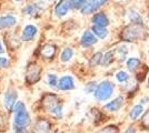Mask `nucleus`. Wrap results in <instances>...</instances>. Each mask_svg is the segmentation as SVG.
<instances>
[{"mask_svg":"<svg viewBox=\"0 0 149 133\" xmlns=\"http://www.w3.org/2000/svg\"><path fill=\"white\" fill-rule=\"evenodd\" d=\"M13 127L26 129L30 124V114L22 101H18L16 103L13 110Z\"/></svg>","mask_w":149,"mask_h":133,"instance_id":"f257e3e1","label":"nucleus"},{"mask_svg":"<svg viewBox=\"0 0 149 133\" xmlns=\"http://www.w3.org/2000/svg\"><path fill=\"white\" fill-rule=\"evenodd\" d=\"M42 104H44L45 109L51 113L55 118L60 119L62 116V105L61 103H59L58 98L55 94H48L46 95L42 100Z\"/></svg>","mask_w":149,"mask_h":133,"instance_id":"f03ea898","label":"nucleus"},{"mask_svg":"<svg viewBox=\"0 0 149 133\" xmlns=\"http://www.w3.org/2000/svg\"><path fill=\"white\" fill-rule=\"evenodd\" d=\"M113 93V84L108 80H104L97 85L96 91L93 92V96L97 101L102 102L108 100Z\"/></svg>","mask_w":149,"mask_h":133,"instance_id":"7ed1b4c3","label":"nucleus"},{"mask_svg":"<svg viewBox=\"0 0 149 133\" xmlns=\"http://www.w3.org/2000/svg\"><path fill=\"white\" fill-rule=\"evenodd\" d=\"M141 32L143 31H140L139 23H131L127 28H125V30L121 33V38L125 41H136L138 38H140Z\"/></svg>","mask_w":149,"mask_h":133,"instance_id":"20e7f679","label":"nucleus"},{"mask_svg":"<svg viewBox=\"0 0 149 133\" xmlns=\"http://www.w3.org/2000/svg\"><path fill=\"white\" fill-rule=\"evenodd\" d=\"M17 98H18V93L15 89L10 88L7 90L3 95V105L7 109V111H13L17 103Z\"/></svg>","mask_w":149,"mask_h":133,"instance_id":"39448f33","label":"nucleus"},{"mask_svg":"<svg viewBox=\"0 0 149 133\" xmlns=\"http://www.w3.org/2000/svg\"><path fill=\"white\" fill-rule=\"evenodd\" d=\"M39 79H40V68L35 63L29 64V67L27 69V73H26L27 82L31 84V83L37 82Z\"/></svg>","mask_w":149,"mask_h":133,"instance_id":"423d86ee","label":"nucleus"},{"mask_svg":"<svg viewBox=\"0 0 149 133\" xmlns=\"http://www.w3.org/2000/svg\"><path fill=\"white\" fill-rule=\"evenodd\" d=\"M107 1L108 0H88L87 3L80 10L81 13H84V14L93 13L96 10H98L102 5H105Z\"/></svg>","mask_w":149,"mask_h":133,"instance_id":"0eeeda50","label":"nucleus"},{"mask_svg":"<svg viewBox=\"0 0 149 133\" xmlns=\"http://www.w3.org/2000/svg\"><path fill=\"white\" fill-rule=\"evenodd\" d=\"M72 9L71 0H60L55 7V14L57 17H65Z\"/></svg>","mask_w":149,"mask_h":133,"instance_id":"6e6552de","label":"nucleus"},{"mask_svg":"<svg viewBox=\"0 0 149 133\" xmlns=\"http://www.w3.org/2000/svg\"><path fill=\"white\" fill-rule=\"evenodd\" d=\"M76 88L74 85V80L71 76H63L59 79L58 83V89L61 91H70Z\"/></svg>","mask_w":149,"mask_h":133,"instance_id":"1a4fd4ad","label":"nucleus"},{"mask_svg":"<svg viewBox=\"0 0 149 133\" xmlns=\"http://www.w3.org/2000/svg\"><path fill=\"white\" fill-rule=\"evenodd\" d=\"M97 37L93 33V31H85L82 33L80 38V44L84 47V48H88V47H91L93 44L97 43Z\"/></svg>","mask_w":149,"mask_h":133,"instance_id":"9d476101","label":"nucleus"},{"mask_svg":"<svg viewBox=\"0 0 149 133\" xmlns=\"http://www.w3.org/2000/svg\"><path fill=\"white\" fill-rule=\"evenodd\" d=\"M44 11V6L41 3H28L24 9V12L27 16H38Z\"/></svg>","mask_w":149,"mask_h":133,"instance_id":"9b49d317","label":"nucleus"},{"mask_svg":"<svg viewBox=\"0 0 149 133\" xmlns=\"http://www.w3.org/2000/svg\"><path fill=\"white\" fill-rule=\"evenodd\" d=\"M123 104H124V96L119 95L116 99H113L110 102H108L105 105V109L107 111H109V112H117L119 109L123 107Z\"/></svg>","mask_w":149,"mask_h":133,"instance_id":"f8f14e48","label":"nucleus"},{"mask_svg":"<svg viewBox=\"0 0 149 133\" xmlns=\"http://www.w3.org/2000/svg\"><path fill=\"white\" fill-rule=\"evenodd\" d=\"M37 28L32 25H28L25 27L22 34H21V40L22 41H31L33 40L36 34H37Z\"/></svg>","mask_w":149,"mask_h":133,"instance_id":"ddd939ff","label":"nucleus"},{"mask_svg":"<svg viewBox=\"0 0 149 133\" xmlns=\"http://www.w3.org/2000/svg\"><path fill=\"white\" fill-rule=\"evenodd\" d=\"M91 22L93 23V25H99V27H104L106 28L107 25H109V19L104 12H98L95 13L93 16Z\"/></svg>","mask_w":149,"mask_h":133,"instance_id":"4468645a","label":"nucleus"},{"mask_svg":"<svg viewBox=\"0 0 149 133\" xmlns=\"http://www.w3.org/2000/svg\"><path fill=\"white\" fill-rule=\"evenodd\" d=\"M17 23V19L13 14H5L0 17V29L11 28Z\"/></svg>","mask_w":149,"mask_h":133,"instance_id":"2eb2a0df","label":"nucleus"},{"mask_svg":"<svg viewBox=\"0 0 149 133\" xmlns=\"http://www.w3.org/2000/svg\"><path fill=\"white\" fill-rule=\"evenodd\" d=\"M50 124L48 121L40 120L36 123V125L33 127V133H49Z\"/></svg>","mask_w":149,"mask_h":133,"instance_id":"dca6fc26","label":"nucleus"},{"mask_svg":"<svg viewBox=\"0 0 149 133\" xmlns=\"http://www.w3.org/2000/svg\"><path fill=\"white\" fill-rule=\"evenodd\" d=\"M126 64H127V69L129 70L130 72H135V71H137V70L140 68L141 62H140V60L138 58L132 57V58H129L126 61Z\"/></svg>","mask_w":149,"mask_h":133,"instance_id":"f3484780","label":"nucleus"},{"mask_svg":"<svg viewBox=\"0 0 149 133\" xmlns=\"http://www.w3.org/2000/svg\"><path fill=\"white\" fill-rule=\"evenodd\" d=\"M143 112V105H141L140 103L139 104H136V105H134L132 109L130 110V112H129V118H130V120L132 121H136Z\"/></svg>","mask_w":149,"mask_h":133,"instance_id":"a211bd4d","label":"nucleus"},{"mask_svg":"<svg viewBox=\"0 0 149 133\" xmlns=\"http://www.w3.org/2000/svg\"><path fill=\"white\" fill-rule=\"evenodd\" d=\"M91 31H93V33L97 38H99V39H105L106 37L108 36V30H107V28L99 27V25H93Z\"/></svg>","mask_w":149,"mask_h":133,"instance_id":"6ab92c4d","label":"nucleus"},{"mask_svg":"<svg viewBox=\"0 0 149 133\" xmlns=\"http://www.w3.org/2000/svg\"><path fill=\"white\" fill-rule=\"evenodd\" d=\"M41 56L45 58H52L54 57V54H55V52H56V49H55V47L54 45H51V44H46L45 47H42V49H41Z\"/></svg>","mask_w":149,"mask_h":133,"instance_id":"aec40b11","label":"nucleus"},{"mask_svg":"<svg viewBox=\"0 0 149 133\" xmlns=\"http://www.w3.org/2000/svg\"><path fill=\"white\" fill-rule=\"evenodd\" d=\"M72 57H74V50L71 48H66L62 50L61 54H60V60H61V62L66 63V62L70 61Z\"/></svg>","mask_w":149,"mask_h":133,"instance_id":"412c9836","label":"nucleus"},{"mask_svg":"<svg viewBox=\"0 0 149 133\" xmlns=\"http://www.w3.org/2000/svg\"><path fill=\"white\" fill-rule=\"evenodd\" d=\"M128 18H129L131 23H139V25H143L141 17H140V14L137 12L136 10H132V9H131L130 11L128 12Z\"/></svg>","mask_w":149,"mask_h":133,"instance_id":"4be33fe9","label":"nucleus"},{"mask_svg":"<svg viewBox=\"0 0 149 133\" xmlns=\"http://www.w3.org/2000/svg\"><path fill=\"white\" fill-rule=\"evenodd\" d=\"M102 58H104V54H102L101 52H96L93 57H91V59H90L89 65H90V67H97L98 64H101Z\"/></svg>","mask_w":149,"mask_h":133,"instance_id":"5701e85b","label":"nucleus"},{"mask_svg":"<svg viewBox=\"0 0 149 133\" xmlns=\"http://www.w3.org/2000/svg\"><path fill=\"white\" fill-rule=\"evenodd\" d=\"M47 83L51 89H58V83H59V79L56 74L50 73L47 76Z\"/></svg>","mask_w":149,"mask_h":133,"instance_id":"b1692460","label":"nucleus"},{"mask_svg":"<svg viewBox=\"0 0 149 133\" xmlns=\"http://www.w3.org/2000/svg\"><path fill=\"white\" fill-rule=\"evenodd\" d=\"M113 61V52L112 51H108L104 54L102 61H101V65L102 67H108L109 64Z\"/></svg>","mask_w":149,"mask_h":133,"instance_id":"393cba45","label":"nucleus"},{"mask_svg":"<svg viewBox=\"0 0 149 133\" xmlns=\"http://www.w3.org/2000/svg\"><path fill=\"white\" fill-rule=\"evenodd\" d=\"M116 79H117L118 82L124 83L129 80V74H128L126 71H118V72L116 73Z\"/></svg>","mask_w":149,"mask_h":133,"instance_id":"a878e982","label":"nucleus"},{"mask_svg":"<svg viewBox=\"0 0 149 133\" xmlns=\"http://www.w3.org/2000/svg\"><path fill=\"white\" fill-rule=\"evenodd\" d=\"M88 0H71V7L72 9H79L81 10L84 6L87 3Z\"/></svg>","mask_w":149,"mask_h":133,"instance_id":"bb28decb","label":"nucleus"},{"mask_svg":"<svg viewBox=\"0 0 149 133\" xmlns=\"http://www.w3.org/2000/svg\"><path fill=\"white\" fill-rule=\"evenodd\" d=\"M97 85H98V84H97L96 82H89L88 84H86L85 90H86V92H87V93H93V92L96 91Z\"/></svg>","mask_w":149,"mask_h":133,"instance_id":"cd10ccee","label":"nucleus"},{"mask_svg":"<svg viewBox=\"0 0 149 133\" xmlns=\"http://www.w3.org/2000/svg\"><path fill=\"white\" fill-rule=\"evenodd\" d=\"M98 133H118V131H117V129L115 127H108L102 129V130H100Z\"/></svg>","mask_w":149,"mask_h":133,"instance_id":"c85d7f7f","label":"nucleus"},{"mask_svg":"<svg viewBox=\"0 0 149 133\" xmlns=\"http://www.w3.org/2000/svg\"><path fill=\"white\" fill-rule=\"evenodd\" d=\"M9 65V60L6 57L0 56V68H7Z\"/></svg>","mask_w":149,"mask_h":133,"instance_id":"c756f323","label":"nucleus"},{"mask_svg":"<svg viewBox=\"0 0 149 133\" xmlns=\"http://www.w3.org/2000/svg\"><path fill=\"white\" fill-rule=\"evenodd\" d=\"M118 51H119V53L121 54V59H120V61H124V60H125V54L127 53V48H126L125 45H121V47H119V48H118Z\"/></svg>","mask_w":149,"mask_h":133,"instance_id":"7c9ffc66","label":"nucleus"},{"mask_svg":"<svg viewBox=\"0 0 149 133\" xmlns=\"http://www.w3.org/2000/svg\"><path fill=\"white\" fill-rule=\"evenodd\" d=\"M143 124L145 127L149 129V112H147V113L145 114V116L143 118Z\"/></svg>","mask_w":149,"mask_h":133,"instance_id":"2f4dec72","label":"nucleus"},{"mask_svg":"<svg viewBox=\"0 0 149 133\" xmlns=\"http://www.w3.org/2000/svg\"><path fill=\"white\" fill-rule=\"evenodd\" d=\"M13 133H27V131H26V129H24V127H13Z\"/></svg>","mask_w":149,"mask_h":133,"instance_id":"473e14b6","label":"nucleus"},{"mask_svg":"<svg viewBox=\"0 0 149 133\" xmlns=\"http://www.w3.org/2000/svg\"><path fill=\"white\" fill-rule=\"evenodd\" d=\"M147 103H149V96H143V98L140 99V104L141 105H145Z\"/></svg>","mask_w":149,"mask_h":133,"instance_id":"72a5a7b5","label":"nucleus"},{"mask_svg":"<svg viewBox=\"0 0 149 133\" xmlns=\"http://www.w3.org/2000/svg\"><path fill=\"white\" fill-rule=\"evenodd\" d=\"M124 133H136V130L134 127H128Z\"/></svg>","mask_w":149,"mask_h":133,"instance_id":"f704fd0d","label":"nucleus"},{"mask_svg":"<svg viewBox=\"0 0 149 133\" xmlns=\"http://www.w3.org/2000/svg\"><path fill=\"white\" fill-rule=\"evenodd\" d=\"M3 52V47H2V44H1V42H0V54Z\"/></svg>","mask_w":149,"mask_h":133,"instance_id":"c9c22d12","label":"nucleus"},{"mask_svg":"<svg viewBox=\"0 0 149 133\" xmlns=\"http://www.w3.org/2000/svg\"><path fill=\"white\" fill-rule=\"evenodd\" d=\"M147 87L149 88V76H148V79H147Z\"/></svg>","mask_w":149,"mask_h":133,"instance_id":"e433bc0d","label":"nucleus"},{"mask_svg":"<svg viewBox=\"0 0 149 133\" xmlns=\"http://www.w3.org/2000/svg\"><path fill=\"white\" fill-rule=\"evenodd\" d=\"M15 1H18V2H19V1H21V0H15Z\"/></svg>","mask_w":149,"mask_h":133,"instance_id":"4c0bfd02","label":"nucleus"},{"mask_svg":"<svg viewBox=\"0 0 149 133\" xmlns=\"http://www.w3.org/2000/svg\"><path fill=\"white\" fill-rule=\"evenodd\" d=\"M46 1H51V0H46Z\"/></svg>","mask_w":149,"mask_h":133,"instance_id":"58836bf2","label":"nucleus"},{"mask_svg":"<svg viewBox=\"0 0 149 133\" xmlns=\"http://www.w3.org/2000/svg\"><path fill=\"white\" fill-rule=\"evenodd\" d=\"M148 18H149V16H148Z\"/></svg>","mask_w":149,"mask_h":133,"instance_id":"ea45409f","label":"nucleus"}]
</instances>
